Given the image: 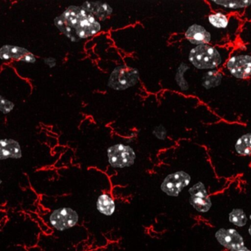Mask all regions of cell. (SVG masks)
<instances>
[{"mask_svg": "<svg viewBox=\"0 0 251 251\" xmlns=\"http://www.w3.org/2000/svg\"><path fill=\"white\" fill-rule=\"evenodd\" d=\"M54 25L72 41L88 38L101 30L99 21L82 7L70 6L54 19Z\"/></svg>", "mask_w": 251, "mask_h": 251, "instance_id": "6da1fadb", "label": "cell"}, {"mask_svg": "<svg viewBox=\"0 0 251 251\" xmlns=\"http://www.w3.org/2000/svg\"><path fill=\"white\" fill-rule=\"evenodd\" d=\"M222 53L209 44L196 46L190 50L189 60L199 69H215L223 63Z\"/></svg>", "mask_w": 251, "mask_h": 251, "instance_id": "7a4b0ae2", "label": "cell"}, {"mask_svg": "<svg viewBox=\"0 0 251 251\" xmlns=\"http://www.w3.org/2000/svg\"><path fill=\"white\" fill-rule=\"evenodd\" d=\"M44 218L50 228L58 232H63L74 228L79 221V215L71 207H60L47 214Z\"/></svg>", "mask_w": 251, "mask_h": 251, "instance_id": "3957f363", "label": "cell"}, {"mask_svg": "<svg viewBox=\"0 0 251 251\" xmlns=\"http://www.w3.org/2000/svg\"><path fill=\"white\" fill-rule=\"evenodd\" d=\"M107 159L110 166L115 169L130 167L135 163L137 155L132 147L124 144H117L107 150Z\"/></svg>", "mask_w": 251, "mask_h": 251, "instance_id": "277c9868", "label": "cell"}, {"mask_svg": "<svg viewBox=\"0 0 251 251\" xmlns=\"http://www.w3.org/2000/svg\"><path fill=\"white\" fill-rule=\"evenodd\" d=\"M191 176L184 171H176L169 174L161 183L160 190L169 197H176L190 185Z\"/></svg>", "mask_w": 251, "mask_h": 251, "instance_id": "5b68a950", "label": "cell"}, {"mask_svg": "<svg viewBox=\"0 0 251 251\" xmlns=\"http://www.w3.org/2000/svg\"><path fill=\"white\" fill-rule=\"evenodd\" d=\"M137 72L136 69H129L125 66L116 68L110 75L108 85L116 90H124L137 84Z\"/></svg>", "mask_w": 251, "mask_h": 251, "instance_id": "8992f818", "label": "cell"}, {"mask_svg": "<svg viewBox=\"0 0 251 251\" xmlns=\"http://www.w3.org/2000/svg\"><path fill=\"white\" fill-rule=\"evenodd\" d=\"M226 67L234 78L247 79L251 76V56L234 55L227 60Z\"/></svg>", "mask_w": 251, "mask_h": 251, "instance_id": "52a82bcc", "label": "cell"}, {"mask_svg": "<svg viewBox=\"0 0 251 251\" xmlns=\"http://www.w3.org/2000/svg\"><path fill=\"white\" fill-rule=\"evenodd\" d=\"M188 192L190 194V198H189L190 204L197 212L205 213L211 209L212 201L203 183H197L190 187Z\"/></svg>", "mask_w": 251, "mask_h": 251, "instance_id": "ba28073f", "label": "cell"}, {"mask_svg": "<svg viewBox=\"0 0 251 251\" xmlns=\"http://www.w3.org/2000/svg\"><path fill=\"white\" fill-rule=\"evenodd\" d=\"M218 243L226 249L235 250L244 246L243 237L234 229H220L215 234Z\"/></svg>", "mask_w": 251, "mask_h": 251, "instance_id": "9c48e42d", "label": "cell"}, {"mask_svg": "<svg viewBox=\"0 0 251 251\" xmlns=\"http://www.w3.org/2000/svg\"><path fill=\"white\" fill-rule=\"evenodd\" d=\"M185 37L191 44L197 46L209 44L212 40L210 32L203 26L197 24L189 27L185 32Z\"/></svg>", "mask_w": 251, "mask_h": 251, "instance_id": "30bf717a", "label": "cell"}, {"mask_svg": "<svg viewBox=\"0 0 251 251\" xmlns=\"http://www.w3.org/2000/svg\"><path fill=\"white\" fill-rule=\"evenodd\" d=\"M97 210L105 217H112L116 212V202L109 193H102L96 202Z\"/></svg>", "mask_w": 251, "mask_h": 251, "instance_id": "8fae6325", "label": "cell"}, {"mask_svg": "<svg viewBox=\"0 0 251 251\" xmlns=\"http://www.w3.org/2000/svg\"><path fill=\"white\" fill-rule=\"evenodd\" d=\"M22 156L20 145L13 139L0 140V161L8 159H19Z\"/></svg>", "mask_w": 251, "mask_h": 251, "instance_id": "7c38bea8", "label": "cell"}, {"mask_svg": "<svg viewBox=\"0 0 251 251\" xmlns=\"http://www.w3.org/2000/svg\"><path fill=\"white\" fill-rule=\"evenodd\" d=\"M82 7L100 20H105L113 13V9L109 4L101 1H87L82 4Z\"/></svg>", "mask_w": 251, "mask_h": 251, "instance_id": "4fadbf2b", "label": "cell"}, {"mask_svg": "<svg viewBox=\"0 0 251 251\" xmlns=\"http://www.w3.org/2000/svg\"><path fill=\"white\" fill-rule=\"evenodd\" d=\"M29 53L26 49L16 46L5 45L0 49V59L2 60H23Z\"/></svg>", "mask_w": 251, "mask_h": 251, "instance_id": "5bb4252c", "label": "cell"}, {"mask_svg": "<svg viewBox=\"0 0 251 251\" xmlns=\"http://www.w3.org/2000/svg\"><path fill=\"white\" fill-rule=\"evenodd\" d=\"M211 3L226 10H239L251 6V1H248V0H245V1L228 0V1L227 0V1H212Z\"/></svg>", "mask_w": 251, "mask_h": 251, "instance_id": "9a60e30c", "label": "cell"}, {"mask_svg": "<svg viewBox=\"0 0 251 251\" xmlns=\"http://www.w3.org/2000/svg\"><path fill=\"white\" fill-rule=\"evenodd\" d=\"M209 24L217 29H226L229 24L228 16L222 12L211 13L208 16Z\"/></svg>", "mask_w": 251, "mask_h": 251, "instance_id": "2e32d148", "label": "cell"}, {"mask_svg": "<svg viewBox=\"0 0 251 251\" xmlns=\"http://www.w3.org/2000/svg\"><path fill=\"white\" fill-rule=\"evenodd\" d=\"M235 150L241 156L251 155V134H245L237 140Z\"/></svg>", "mask_w": 251, "mask_h": 251, "instance_id": "e0dca14e", "label": "cell"}, {"mask_svg": "<svg viewBox=\"0 0 251 251\" xmlns=\"http://www.w3.org/2000/svg\"><path fill=\"white\" fill-rule=\"evenodd\" d=\"M222 75L217 71L206 72L203 78V85L209 88L217 86L221 84Z\"/></svg>", "mask_w": 251, "mask_h": 251, "instance_id": "ac0fdd59", "label": "cell"}, {"mask_svg": "<svg viewBox=\"0 0 251 251\" xmlns=\"http://www.w3.org/2000/svg\"><path fill=\"white\" fill-rule=\"evenodd\" d=\"M229 221L234 225L243 227L247 224V217L243 209H233L229 214Z\"/></svg>", "mask_w": 251, "mask_h": 251, "instance_id": "d6986e66", "label": "cell"}, {"mask_svg": "<svg viewBox=\"0 0 251 251\" xmlns=\"http://www.w3.org/2000/svg\"><path fill=\"white\" fill-rule=\"evenodd\" d=\"M14 104L9 100H6L4 97L0 95V111L2 113H8L13 110Z\"/></svg>", "mask_w": 251, "mask_h": 251, "instance_id": "ffe728a7", "label": "cell"}, {"mask_svg": "<svg viewBox=\"0 0 251 251\" xmlns=\"http://www.w3.org/2000/svg\"><path fill=\"white\" fill-rule=\"evenodd\" d=\"M153 134L158 139L165 140L167 137V131L162 125H158L153 130Z\"/></svg>", "mask_w": 251, "mask_h": 251, "instance_id": "44dd1931", "label": "cell"}, {"mask_svg": "<svg viewBox=\"0 0 251 251\" xmlns=\"http://www.w3.org/2000/svg\"><path fill=\"white\" fill-rule=\"evenodd\" d=\"M45 63L50 67H53L56 65V60L54 58H47L45 60Z\"/></svg>", "mask_w": 251, "mask_h": 251, "instance_id": "7402d4cb", "label": "cell"}, {"mask_svg": "<svg viewBox=\"0 0 251 251\" xmlns=\"http://www.w3.org/2000/svg\"><path fill=\"white\" fill-rule=\"evenodd\" d=\"M231 251H251L249 250V249H247V248L245 247V246H243V247L240 248V249H235V250H231Z\"/></svg>", "mask_w": 251, "mask_h": 251, "instance_id": "603a6c76", "label": "cell"}, {"mask_svg": "<svg viewBox=\"0 0 251 251\" xmlns=\"http://www.w3.org/2000/svg\"><path fill=\"white\" fill-rule=\"evenodd\" d=\"M3 181L0 178V187H1V184H2Z\"/></svg>", "mask_w": 251, "mask_h": 251, "instance_id": "cb8c5ba5", "label": "cell"}, {"mask_svg": "<svg viewBox=\"0 0 251 251\" xmlns=\"http://www.w3.org/2000/svg\"><path fill=\"white\" fill-rule=\"evenodd\" d=\"M249 233H250V235L251 236V225L250 228H249Z\"/></svg>", "mask_w": 251, "mask_h": 251, "instance_id": "d4e9b609", "label": "cell"}, {"mask_svg": "<svg viewBox=\"0 0 251 251\" xmlns=\"http://www.w3.org/2000/svg\"><path fill=\"white\" fill-rule=\"evenodd\" d=\"M250 219L251 220V215H250Z\"/></svg>", "mask_w": 251, "mask_h": 251, "instance_id": "484cf974", "label": "cell"}]
</instances>
